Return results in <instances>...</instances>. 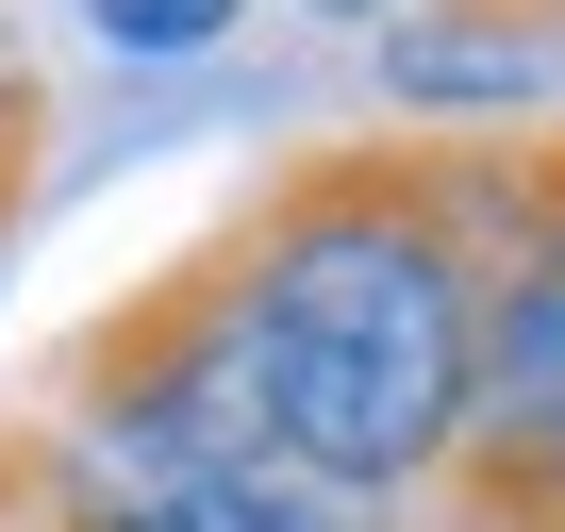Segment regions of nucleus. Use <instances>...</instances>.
<instances>
[{"label":"nucleus","instance_id":"0eeeda50","mask_svg":"<svg viewBox=\"0 0 565 532\" xmlns=\"http://www.w3.org/2000/svg\"><path fill=\"white\" fill-rule=\"evenodd\" d=\"M499 18H532V34H565V0H499Z\"/></svg>","mask_w":565,"mask_h":532},{"label":"nucleus","instance_id":"20e7f679","mask_svg":"<svg viewBox=\"0 0 565 532\" xmlns=\"http://www.w3.org/2000/svg\"><path fill=\"white\" fill-rule=\"evenodd\" d=\"M0 532H216V499H117L34 416H0Z\"/></svg>","mask_w":565,"mask_h":532},{"label":"nucleus","instance_id":"6e6552de","mask_svg":"<svg viewBox=\"0 0 565 532\" xmlns=\"http://www.w3.org/2000/svg\"><path fill=\"white\" fill-rule=\"evenodd\" d=\"M317 18H399V0H317Z\"/></svg>","mask_w":565,"mask_h":532},{"label":"nucleus","instance_id":"7ed1b4c3","mask_svg":"<svg viewBox=\"0 0 565 532\" xmlns=\"http://www.w3.org/2000/svg\"><path fill=\"white\" fill-rule=\"evenodd\" d=\"M565 84V34L499 18V0H416L383 34V100L399 134H532V100Z\"/></svg>","mask_w":565,"mask_h":532},{"label":"nucleus","instance_id":"39448f33","mask_svg":"<svg viewBox=\"0 0 565 532\" xmlns=\"http://www.w3.org/2000/svg\"><path fill=\"white\" fill-rule=\"evenodd\" d=\"M233 18H249V0H84V34L134 51V67H183V51H216Z\"/></svg>","mask_w":565,"mask_h":532},{"label":"nucleus","instance_id":"9d476101","mask_svg":"<svg viewBox=\"0 0 565 532\" xmlns=\"http://www.w3.org/2000/svg\"><path fill=\"white\" fill-rule=\"evenodd\" d=\"M0 67H18V51H0Z\"/></svg>","mask_w":565,"mask_h":532},{"label":"nucleus","instance_id":"f257e3e1","mask_svg":"<svg viewBox=\"0 0 565 532\" xmlns=\"http://www.w3.org/2000/svg\"><path fill=\"white\" fill-rule=\"evenodd\" d=\"M216 284H233L266 449L416 515L449 433H466V350H482V167H466V134L282 150L216 216Z\"/></svg>","mask_w":565,"mask_h":532},{"label":"nucleus","instance_id":"f03ea898","mask_svg":"<svg viewBox=\"0 0 565 532\" xmlns=\"http://www.w3.org/2000/svg\"><path fill=\"white\" fill-rule=\"evenodd\" d=\"M466 167H482V350L416 532H565V150L532 117L466 134Z\"/></svg>","mask_w":565,"mask_h":532},{"label":"nucleus","instance_id":"1a4fd4ad","mask_svg":"<svg viewBox=\"0 0 565 532\" xmlns=\"http://www.w3.org/2000/svg\"><path fill=\"white\" fill-rule=\"evenodd\" d=\"M548 150H565V117H548Z\"/></svg>","mask_w":565,"mask_h":532},{"label":"nucleus","instance_id":"423d86ee","mask_svg":"<svg viewBox=\"0 0 565 532\" xmlns=\"http://www.w3.org/2000/svg\"><path fill=\"white\" fill-rule=\"evenodd\" d=\"M34 150H51V100H34V67H0V233L34 200Z\"/></svg>","mask_w":565,"mask_h":532}]
</instances>
